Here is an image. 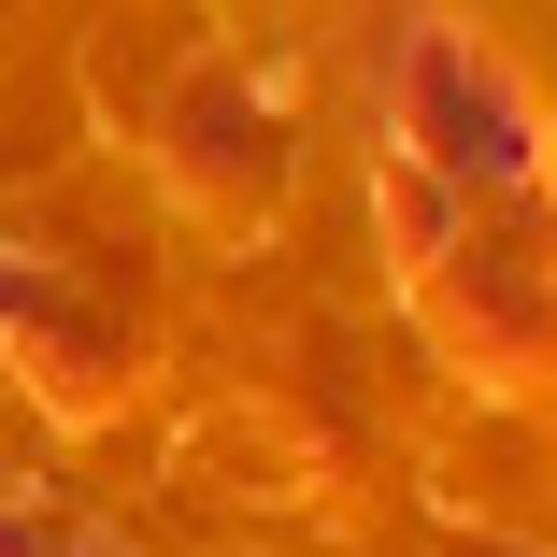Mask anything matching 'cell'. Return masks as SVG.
Instances as JSON below:
<instances>
[{
  "mask_svg": "<svg viewBox=\"0 0 557 557\" xmlns=\"http://www.w3.org/2000/svg\"><path fill=\"white\" fill-rule=\"evenodd\" d=\"M386 144L429 158L458 200H486V230L515 214L529 258H557V144H543V100L515 86V58H486L458 15H429V0L386 15Z\"/></svg>",
  "mask_w": 557,
  "mask_h": 557,
  "instance_id": "cell-1",
  "label": "cell"
},
{
  "mask_svg": "<svg viewBox=\"0 0 557 557\" xmlns=\"http://www.w3.org/2000/svg\"><path fill=\"white\" fill-rule=\"evenodd\" d=\"M58 557H129V543H115V529H72V543H58Z\"/></svg>",
  "mask_w": 557,
  "mask_h": 557,
  "instance_id": "cell-2",
  "label": "cell"
},
{
  "mask_svg": "<svg viewBox=\"0 0 557 557\" xmlns=\"http://www.w3.org/2000/svg\"><path fill=\"white\" fill-rule=\"evenodd\" d=\"M458 557H486V543H458Z\"/></svg>",
  "mask_w": 557,
  "mask_h": 557,
  "instance_id": "cell-3",
  "label": "cell"
}]
</instances>
